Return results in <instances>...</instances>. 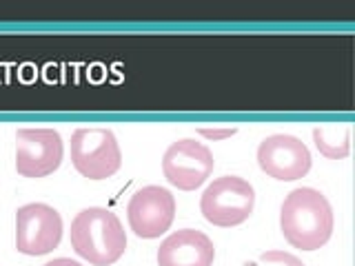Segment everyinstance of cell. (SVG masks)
Listing matches in <instances>:
<instances>
[{"instance_id": "6da1fadb", "label": "cell", "mask_w": 355, "mask_h": 266, "mask_svg": "<svg viewBox=\"0 0 355 266\" xmlns=\"http://www.w3.org/2000/svg\"><path fill=\"white\" fill-rule=\"evenodd\" d=\"M336 218L324 193L300 186L284 197L280 209V229L293 249L318 251L331 240Z\"/></svg>"}, {"instance_id": "7a4b0ae2", "label": "cell", "mask_w": 355, "mask_h": 266, "mask_svg": "<svg viewBox=\"0 0 355 266\" xmlns=\"http://www.w3.org/2000/svg\"><path fill=\"white\" fill-rule=\"evenodd\" d=\"M71 247L94 266L118 262L127 249V233L114 211L89 206L71 222Z\"/></svg>"}, {"instance_id": "3957f363", "label": "cell", "mask_w": 355, "mask_h": 266, "mask_svg": "<svg viewBox=\"0 0 355 266\" xmlns=\"http://www.w3.org/2000/svg\"><path fill=\"white\" fill-rule=\"evenodd\" d=\"M255 206L253 186L238 175H222L211 182L202 197L200 211L205 220L214 227H238L247 222Z\"/></svg>"}, {"instance_id": "277c9868", "label": "cell", "mask_w": 355, "mask_h": 266, "mask_svg": "<svg viewBox=\"0 0 355 266\" xmlns=\"http://www.w3.org/2000/svg\"><path fill=\"white\" fill-rule=\"evenodd\" d=\"M71 164L83 177L107 180L122 164L116 133L107 127H80L71 136Z\"/></svg>"}, {"instance_id": "5b68a950", "label": "cell", "mask_w": 355, "mask_h": 266, "mask_svg": "<svg viewBox=\"0 0 355 266\" xmlns=\"http://www.w3.org/2000/svg\"><path fill=\"white\" fill-rule=\"evenodd\" d=\"M62 240V218L49 204H25L16 211V249L22 255H47Z\"/></svg>"}, {"instance_id": "8992f818", "label": "cell", "mask_w": 355, "mask_h": 266, "mask_svg": "<svg viewBox=\"0 0 355 266\" xmlns=\"http://www.w3.org/2000/svg\"><path fill=\"white\" fill-rule=\"evenodd\" d=\"M62 138L49 127H22L16 131V171L22 177H47L62 162Z\"/></svg>"}, {"instance_id": "52a82bcc", "label": "cell", "mask_w": 355, "mask_h": 266, "mask_svg": "<svg viewBox=\"0 0 355 266\" xmlns=\"http://www.w3.org/2000/svg\"><path fill=\"white\" fill-rule=\"evenodd\" d=\"M214 153L202 142L182 138L164 151L162 173L166 182L180 191H196L214 173Z\"/></svg>"}, {"instance_id": "ba28073f", "label": "cell", "mask_w": 355, "mask_h": 266, "mask_svg": "<svg viewBox=\"0 0 355 266\" xmlns=\"http://www.w3.org/2000/svg\"><path fill=\"white\" fill-rule=\"evenodd\" d=\"M129 227L142 240H155L169 231L175 218V197L164 186H142L129 200Z\"/></svg>"}, {"instance_id": "9c48e42d", "label": "cell", "mask_w": 355, "mask_h": 266, "mask_svg": "<svg viewBox=\"0 0 355 266\" xmlns=\"http://www.w3.org/2000/svg\"><path fill=\"white\" fill-rule=\"evenodd\" d=\"M260 169L280 182H293L311 171V151L306 144L288 133H273L258 147Z\"/></svg>"}, {"instance_id": "30bf717a", "label": "cell", "mask_w": 355, "mask_h": 266, "mask_svg": "<svg viewBox=\"0 0 355 266\" xmlns=\"http://www.w3.org/2000/svg\"><path fill=\"white\" fill-rule=\"evenodd\" d=\"M214 242L196 229L171 233L158 249V266H214Z\"/></svg>"}, {"instance_id": "8fae6325", "label": "cell", "mask_w": 355, "mask_h": 266, "mask_svg": "<svg viewBox=\"0 0 355 266\" xmlns=\"http://www.w3.org/2000/svg\"><path fill=\"white\" fill-rule=\"evenodd\" d=\"M313 140H315L318 151L322 155H327L329 160H344L351 153V131H347L338 140L336 129L318 127V129H313Z\"/></svg>"}, {"instance_id": "7c38bea8", "label": "cell", "mask_w": 355, "mask_h": 266, "mask_svg": "<svg viewBox=\"0 0 355 266\" xmlns=\"http://www.w3.org/2000/svg\"><path fill=\"white\" fill-rule=\"evenodd\" d=\"M253 266H304V262L286 251H266Z\"/></svg>"}, {"instance_id": "4fadbf2b", "label": "cell", "mask_w": 355, "mask_h": 266, "mask_svg": "<svg viewBox=\"0 0 355 266\" xmlns=\"http://www.w3.org/2000/svg\"><path fill=\"white\" fill-rule=\"evenodd\" d=\"M198 133L207 140H225V138H231L238 133V127H225V129H207V127H200Z\"/></svg>"}, {"instance_id": "5bb4252c", "label": "cell", "mask_w": 355, "mask_h": 266, "mask_svg": "<svg viewBox=\"0 0 355 266\" xmlns=\"http://www.w3.org/2000/svg\"><path fill=\"white\" fill-rule=\"evenodd\" d=\"M44 266H83V264H80V262H73V260H69V258H58V260L47 262Z\"/></svg>"}]
</instances>
